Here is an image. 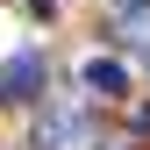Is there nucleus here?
Instances as JSON below:
<instances>
[{"label":"nucleus","mask_w":150,"mask_h":150,"mask_svg":"<svg viewBox=\"0 0 150 150\" xmlns=\"http://www.w3.org/2000/svg\"><path fill=\"white\" fill-rule=\"evenodd\" d=\"M79 143H93V122H86V115H71V107L36 122V150H79Z\"/></svg>","instance_id":"2"},{"label":"nucleus","mask_w":150,"mask_h":150,"mask_svg":"<svg viewBox=\"0 0 150 150\" xmlns=\"http://www.w3.org/2000/svg\"><path fill=\"white\" fill-rule=\"evenodd\" d=\"M29 7H36V14H50V7H57V0H29Z\"/></svg>","instance_id":"5"},{"label":"nucleus","mask_w":150,"mask_h":150,"mask_svg":"<svg viewBox=\"0 0 150 150\" xmlns=\"http://www.w3.org/2000/svg\"><path fill=\"white\" fill-rule=\"evenodd\" d=\"M36 93H43V50H14L0 64V107H22Z\"/></svg>","instance_id":"1"},{"label":"nucleus","mask_w":150,"mask_h":150,"mask_svg":"<svg viewBox=\"0 0 150 150\" xmlns=\"http://www.w3.org/2000/svg\"><path fill=\"white\" fill-rule=\"evenodd\" d=\"M115 36L150 57V0H115Z\"/></svg>","instance_id":"4"},{"label":"nucleus","mask_w":150,"mask_h":150,"mask_svg":"<svg viewBox=\"0 0 150 150\" xmlns=\"http://www.w3.org/2000/svg\"><path fill=\"white\" fill-rule=\"evenodd\" d=\"M79 86L93 93V100H122V93H129V71H122V57H86Z\"/></svg>","instance_id":"3"}]
</instances>
